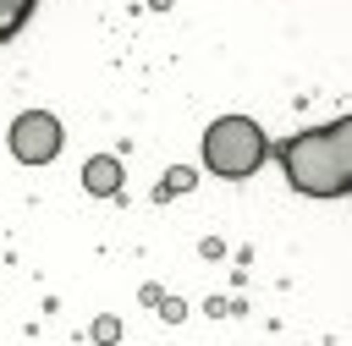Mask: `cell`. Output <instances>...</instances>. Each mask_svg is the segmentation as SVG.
I'll return each instance as SVG.
<instances>
[{
	"label": "cell",
	"instance_id": "obj_1",
	"mask_svg": "<svg viewBox=\"0 0 352 346\" xmlns=\"http://www.w3.org/2000/svg\"><path fill=\"white\" fill-rule=\"evenodd\" d=\"M280 165H286V181L302 192V198H346L352 192V170L341 159V143L330 126H308L297 137L280 143Z\"/></svg>",
	"mask_w": 352,
	"mask_h": 346
},
{
	"label": "cell",
	"instance_id": "obj_2",
	"mask_svg": "<svg viewBox=\"0 0 352 346\" xmlns=\"http://www.w3.org/2000/svg\"><path fill=\"white\" fill-rule=\"evenodd\" d=\"M264 154H270L264 126L248 121V115H220V121H209V132H204V165H209L214 176H226V181L253 176V170L264 165Z\"/></svg>",
	"mask_w": 352,
	"mask_h": 346
},
{
	"label": "cell",
	"instance_id": "obj_3",
	"mask_svg": "<svg viewBox=\"0 0 352 346\" xmlns=\"http://www.w3.org/2000/svg\"><path fill=\"white\" fill-rule=\"evenodd\" d=\"M6 143H11V154H16L22 165H50V159L60 154L66 132H60V121H55L50 110H22V115L11 121V132H6Z\"/></svg>",
	"mask_w": 352,
	"mask_h": 346
},
{
	"label": "cell",
	"instance_id": "obj_4",
	"mask_svg": "<svg viewBox=\"0 0 352 346\" xmlns=\"http://www.w3.org/2000/svg\"><path fill=\"white\" fill-rule=\"evenodd\" d=\"M82 187H88L94 198H110V192L121 187V159H110V154L88 159V165H82Z\"/></svg>",
	"mask_w": 352,
	"mask_h": 346
},
{
	"label": "cell",
	"instance_id": "obj_5",
	"mask_svg": "<svg viewBox=\"0 0 352 346\" xmlns=\"http://www.w3.org/2000/svg\"><path fill=\"white\" fill-rule=\"evenodd\" d=\"M33 5H38V0H0V44H11V38L28 27Z\"/></svg>",
	"mask_w": 352,
	"mask_h": 346
}]
</instances>
